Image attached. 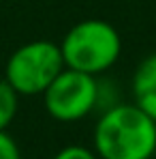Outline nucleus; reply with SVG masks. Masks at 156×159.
I'll return each mask as SVG.
<instances>
[{
  "label": "nucleus",
  "instance_id": "1",
  "mask_svg": "<svg viewBox=\"0 0 156 159\" xmlns=\"http://www.w3.org/2000/svg\"><path fill=\"white\" fill-rule=\"evenodd\" d=\"M99 159H152L156 153V120L137 103H122L101 112L94 125Z\"/></svg>",
  "mask_w": 156,
  "mask_h": 159
},
{
  "label": "nucleus",
  "instance_id": "2",
  "mask_svg": "<svg viewBox=\"0 0 156 159\" xmlns=\"http://www.w3.org/2000/svg\"><path fill=\"white\" fill-rule=\"evenodd\" d=\"M60 50L69 69L99 78L118 62L122 54V37L109 22L90 17L71 26Z\"/></svg>",
  "mask_w": 156,
  "mask_h": 159
},
{
  "label": "nucleus",
  "instance_id": "3",
  "mask_svg": "<svg viewBox=\"0 0 156 159\" xmlns=\"http://www.w3.org/2000/svg\"><path fill=\"white\" fill-rule=\"evenodd\" d=\"M66 69L60 43L36 39L19 45L9 56L4 80L19 93V97L43 95L45 88Z\"/></svg>",
  "mask_w": 156,
  "mask_h": 159
},
{
  "label": "nucleus",
  "instance_id": "4",
  "mask_svg": "<svg viewBox=\"0 0 156 159\" xmlns=\"http://www.w3.org/2000/svg\"><path fill=\"white\" fill-rule=\"evenodd\" d=\"M41 97L47 114L53 120L77 123L99 106V80L66 67Z\"/></svg>",
  "mask_w": 156,
  "mask_h": 159
},
{
  "label": "nucleus",
  "instance_id": "5",
  "mask_svg": "<svg viewBox=\"0 0 156 159\" xmlns=\"http://www.w3.org/2000/svg\"><path fill=\"white\" fill-rule=\"evenodd\" d=\"M130 90H133V103H137L152 120H156V54L145 56L137 65Z\"/></svg>",
  "mask_w": 156,
  "mask_h": 159
},
{
  "label": "nucleus",
  "instance_id": "6",
  "mask_svg": "<svg viewBox=\"0 0 156 159\" xmlns=\"http://www.w3.org/2000/svg\"><path fill=\"white\" fill-rule=\"evenodd\" d=\"M19 110V93L2 78L0 80V129H9Z\"/></svg>",
  "mask_w": 156,
  "mask_h": 159
},
{
  "label": "nucleus",
  "instance_id": "7",
  "mask_svg": "<svg viewBox=\"0 0 156 159\" xmlns=\"http://www.w3.org/2000/svg\"><path fill=\"white\" fill-rule=\"evenodd\" d=\"M53 159H99L96 151L88 148V146H81V144H71V146H64L60 148Z\"/></svg>",
  "mask_w": 156,
  "mask_h": 159
},
{
  "label": "nucleus",
  "instance_id": "8",
  "mask_svg": "<svg viewBox=\"0 0 156 159\" xmlns=\"http://www.w3.org/2000/svg\"><path fill=\"white\" fill-rule=\"evenodd\" d=\"M0 159H22L17 142L6 133V129H0Z\"/></svg>",
  "mask_w": 156,
  "mask_h": 159
}]
</instances>
